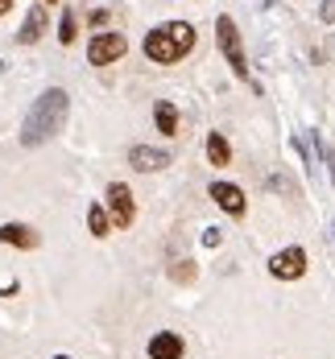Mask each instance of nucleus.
<instances>
[{"label": "nucleus", "instance_id": "nucleus-1", "mask_svg": "<svg viewBox=\"0 0 335 359\" xmlns=\"http://www.w3.org/2000/svg\"><path fill=\"white\" fill-rule=\"evenodd\" d=\"M67 111H71V95H67L63 87H50V91H41V95L34 100V108H29V116L21 120V137H17V141L25 144V149L46 144L50 137H58V133H63V124H67Z\"/></svg>", "mask_w": 335, "mask_h": 359}, {"label": "nucleus", "instance_id": "nucleus-2", "mask_svg": "<svg viewBox=\"0 0 335 359\" xmlns=\"http://www.w3.org/2000/svg\"><path fill=\"white\" fill-rule=\"evenodd\" d=\"M190 50H195V25H186V21H166V25H157V29L145 34L149 62L170 67V62H183Z\"/></svg>", "mask_w": 335, "mask_h": 359}, {"label": "nucleus", "instance_id": "nucleus-3", "mask_svg": "<svg viewBox=\"0 0 335 359\" xmlns=\"http://www.w3.org/2000/svg\"><path fill=\"white\" fill-rule=\"evenodd\" d=\"M216 41H220L223 58H228V67H232V74L240 79V83H249L253 91H261L257 83L249 79V58H244V46H240V29H236V21L223 13L220 21H216Z\"/></svg>", "mask_w": 335, "mask_h": 359}, {"label": "nucleus", "instance_id": "nucleus-4", "mask_svg": "<svg viewBox=\"0 0 335 359\" xmlns=\"http://www.w3.org/2000/svg\"><path fill=\"white\" fill-rule=\"evenodd\" d=\"M124 50H129L124 34L104 29V34H96L91 41H87V62H91V67H108V62H116V58H124Z\"/></svg>", "mask_w": 335, "mask_h": 359}, {"label": "nucleus", "instance_id": "nucleus-5", "mask_svg": "<svg viewBox=\"0 0 335 359\" xmlns=\"http://www.w3.org/2000/svg\"><path fill=\"white\" fill-rule=\"evenodd\" d=\"M269 273H273L277 281H298V277H306V248L290 244V248L273 252V256H269Z\"/></svg>", "mask_w": 335, "mask_h": 359}, {"label": "nucleus", "instance_id": "nucleus-6", "mask_svg": "<svg viewBox=\"0 0 335 359\" xmlns=\"http://www.w3.org/2000/svg\"><path fill=\"white\" fill-rule=\"evenodd\" d=\"M108 215L116 227H133V219H137V207H133V190L124 186V182H112L108 186Z\"/></svg>", "mask_w": 335, "mask_h": 359}, {"label": "nucleus", "instance_id": "nucleus-7", "mask_svg": "<svg viewBox=\"0 0 335 359\" xmlns=\"http://www.w3.org/2000/svg\"><path fill=\"white\" fill-rule=\"evenodd\" d=\"M211 198H216V207L220 211H228L232 219H240L244 211H249V198H244V190L236 186V182H211V190H207Z\"/></svg>", "mask_w": 335, "mask_h": 359}, {"label": "nucleus", "instance_id": "nucleus-8", "mask_svg": "<svg viewBox=\"0 0 335 359\" xmlns=\"http://www.w3.org/2000/svg\"><path fill=\"white\" fill-rule=\"evenodd\" d=\"M129 165L141 170V174H157L170 165V149H157V144H133L129 149Z\"/></svg>", "mask_w": 335, "mask_h": 359}, {"label": "nucleus", "instance_id": "nucleus-9", "mask_svg": "<svg viewBox=\"0 0 335 359\" xmlns=\"http://www.w3.org/2000/svg\"><path fill=\"white\" fill-rule=\"evenodd\" d=\"M50 29V13H46V4L37 0L34 8L25 13V21H21V29H17V41L21 46H34V41H41V34Z\"/></svg>", "mask_w": 335, "mask_h": 359}, {"label": "nucleus", "instance_id": "nucleus-10", "mask_svg": "<svg viewBox=\"0 0 335 359\" xmlns=\"http://www.w3.org/2000/svg\"><path fill=\"white\" fill-rule=\"evenodd\" d=\"M186 343L183 334H174V330H162V334H153L149 339V359H183Z\"/></svg>", "mask_w": 335, "mask_h": 359}, {"label": "nucleus", "instance_id": "nucleus-11", "mask_svg": "<svg viewBox=\"0 0 335 359\" xmlns=\"http://www.w3.org/2000/svg\"><path fill=\"white\" fill-rule=\"evenodd\" d=\"M0 244H13V248H37L41 236H37L29 223H0Z\"/></svg>", "mask_w": 335, "mask_h": 359}, {"label": "nucleus", "instance_id": "nucleus-12", "mask_svg": "<svg viewBox=\"0 0 335 359\" xmlns=\"http://www.w3.org/2000/svg\"><path fill=\"white\" fill-rule=\"evenodd\" d=\"M153 116H157V133L178 137V108H174L170 100H157V104H153Z\"/></svg>", "mask_w": 335, "mask_h": 359}, {"label": "nucleus", "instance_id": "nucleus-13", "mask_svg": "<svg viewBox=\"0 0 335 359\" xmlns=\"http://www.w3.org/2000/svg\"><path fill=\"white\" fill-rule=\"evenodd\" d=\"M207 161L211 165H228L232 161V144H228L223 133H207Z\"/></svg>", "mask_w": 335, "mask_h": 359}, {"label": "nucleus", "instance_id": "nucleus-14", "mask_svg": "<svg viewBox=\"0 0 335 359\" xmlns=\"http://www.w3.org/2000/svg\"><path fill=\"white\" fill-rule=\"evenodd\" d=\"M87 227H91V236H96V240H104V236L112 231V215L100 207V203H91V207H87Z\"/></svg>", "mask_w": 335, "mask_h": 359}, {"label": "nucleus", "instance_id": "nucleus-15", "mask_svg": "<svg viewBox=\"0 0 335 359\" xmlns=\"http://www.w3.org/2000/svg\"><path fill=\"white\" fill-rule=\"evenodd\" d=\"M74 37H79V17H74V8H63V17H58V41L74 46Z\"/></svg>", "mask_w": 335, "mask_h": 359}, {"label": "nucleus", "instance_id": "nucleus-16", "mask_svg": "<svg viewBox=\"0 0 335 359\" xmlns=\"http://www.w3.org/2000/svg\"><path fill=\"white\" fill-rule=\"evenodd\" d=\"M315 153L323 157V165H327V178H331V186H335V149H331L327 141H323L319 133H315Z\"/></svg>", "mask_w": 335, "mask_h": 359}, {"label": "nucleus", "instance_id": "nucleus-17", "mask_svg": "<svg viewBox=\"0 0 335 359\" xmlns=\"http://www.w3.org/2000/svg\"><path fill=\"white\" fill-rule=\"evenodd\" d=\"M203 244H207V248H220V244H223V231H220V227H207V231H203Z\"/></svg>", "mask_w": 335, "mask_h": 359}, {"label": "nucleus", "instance_id": "nucleus-18", "mask_svg": "<svg viewBox=\"0 0 335 359\" xmlns=\"http://www.w3.org/2000/svg\"><path fill=\"white\" fill-rule=\"evenodd\" d=\"M195 277V260H183L178 269H174V281H190Z\"/></svg>", "mask_w": 335, "mask_h": 359}, {"label": "nucleus", "instance_id": "nucleus-19", "mask_svg": "<svg viewBox=\"0 0 335 359\" xmlns=\"http://www.w3.org/2000/svg\"><path fill=\"white\" fill-rule=\"evenodd\" d=\"M319 17H323L327 25H335V0H323V8H319Z\"/></svg>", "mask_w": 335, "mask_h": 359}, {"label": "nucleus", "instance_id": "nucleus-20", "mask_svg": "<svg viewBox=\"0 0 335 359\" xmlns=\"http://www.w3.org/2000/svg\"><path fill=\"white\" fill-rule=\"evenodd\" d=\"M8 8H13V0H0V17H4V13H8Z\"/></svg>", "mask_w": 335, "mask_h": 359}, {"label": "nucleus", "instance_id": "nucleus-21", "mask_svg": "<svg viewBox=\"0 0 335 359\" xmlns=\"http://www.w3.org/2000/svg\"><path fill=\"white\" fill-rule=\"evenodd\" d=\"M54 359H71V355H54Z\"/></svg>", "mask_w": 335, "mask_h": 359}, {"label": "nucleus", "instance_id": "nucleus-22", "mask_svg": "<svg viewBox=\"0 0 335 359\" xmlns=\"http://www.w3.org/2000/svg\"><path fill=\"white\" fill-rule=\"evenodd\" d=\"M50 4H54V0H50Z\"/></svg>", "mask_w": 335, "mask_h": 359}]
</instances>
